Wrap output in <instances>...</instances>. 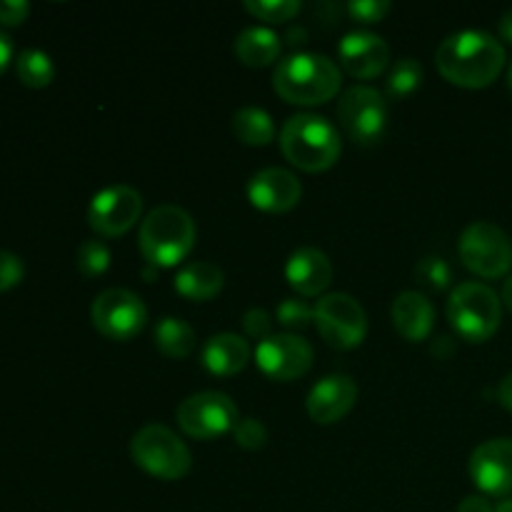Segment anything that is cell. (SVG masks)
<instances>
[{
  "instance_id": "obj_1",
  "label": "cell",
  "mask_w": 512,
  "mask_h": 512,
  "mask_svg": "<svg viewBox=\"0 0 512 512\" xmlns=\"http://www.w3.org/2000/svg\"><path fill=\"white\" fill-rule=\"evenodd\" d=\"M440 75L460 88H488L505 65V48L485 30H460L435 53Z\"/></svg>"
},
{
  "instance_id": "obj_2",
  "label": "cell",
  "mask_w": 512,
  "mask_h": 512,
  "mask_svg": "<svg viewBox=\"0 0 512 512\" xmlns=\"http://www.w3.org/2000/svg\"><path fill=\"white\" fill-rule=\"evenodd\" d=\"M343 75L335 60L318 53H293L280 60L273 73V88L285 103L323 105L338 95Z\"/></svg>"
},
{
  "instance_id": "obj_3",
  "label": "cell",
  "mask_w": 512,
  "mask_h": 512,
  "mask_svg": "<svg viewBox=\"0 0 512 512\" xmlns=\"http://www.w3.org/2000/svg\"><path fill=\"white\" fill-rule=\"evenodd\" d=\"M280 148H283L285 158L305 173L330 170L343 153V143H340L335 125L323 115L313 113L293 115L290 120H285L283 130H280Z\"/></svg>"
},
{
  "instance_id": "obj_4",
  "label": "cell",
  "mask_w": 512,
  "mask_h": 512,
  "mask_svg": "<svg viewBox=\"0 0 512 512\" xmlns=\"http://www.w3.org/2000/svg\"><path fill=\"white\" fill-rule=\"evenodd\" d=\"M195 245V223L178 205H158L140 225L138 248L155 268H175Z\"/></svg>"
},
{
  "instance_id": "obj_5",
  "label": "cell",
  "mask_w": 512,
  "mask_h": 512,
  "mask_svg": "<svg viewBox=\"0 0 512 512\" xmlns=\"http://www.w3.org/2000/svg\"><path fill=\"white\" fill-rule=\"evenodd\" d=\"M448 320L455 333L468 343H485L493 338L503 320V303L493 288L483 283H460L450 293Z\"/></svg>"
},
{
  "instance_id": "obj_6",
  "label": "cell",
  "mask_w": 512,
  "mask_h": 512,
  "mask_svg": "<svg viewBox=\"0 0 512 512\" xmlns=\"http://www.w3.org/2000/svg\"><path fill=\"white\" fill-rule=\"evenodd\" d=\"M130 458L158 480H180L193 468L188 445L165 425H145L130 440Z\"/></svg>"
},
{
  "instance_id": "obj_7",
  "label": "cell",
  "mask_w": 512,
  "mask_h": 512,
  "mask_svg": "<svg viewBox=\"0 0 512 512\" xmlns=\"http://www.w3.org/2000/svg\"><path fill=\"white\" fill-rule=\"evenodd\" d=\"M460 260L480 278H503L512 265V245L503 228L488 220L468 225L458 243Z\"/></svg>"
},
{
  "instance_id": "obj_8",
  "label": "cell",
  "mask_w": 512,
  "mask_h": 512,
  "mask_svg": "<svg viewBox=\"0 0 512 512\" xmlns=\"http://www.w3.org/2000/svg\"><path fill=\"white\" fill-rule=\"evenodd\" d=\"M315 328L320 338L335 350H353L368 335L365 310L353 295L330 293L315 303Z\"/></svg>"
},
{
  "instance_id": "obj_9",
  "label": "cell",
  "mask_w": 512,
  "mask_h": 512,
  "mask_svg": "<svg viewBox=\"0 0 512 512\" xmlns=\"http://www.w3.org/2000/svg\"><path fill=\"white\" fill-rule=\"evenodd\" d=\"M175 418L183 433L195 440H215L235 430V425L240 423L238 405L230 400V395L218 390H205L185 398L178 405Z\"/></svg>"
},
{
  "instance_id": "obj_10",
  "label": "cell",
  "mask_w": 512,
  "mask_h": 512,
  "mask_svg": "<svg viewBox=\"0 0 512 512\" xmlns=\"http://www.w3.org/2000/svg\"><path fill=\"white\" fill-rule=\"evenodd\" d=\"M90 320H93V328L108 340L128 343L135 335L143 333L148 323V308L133 290L110 288L93 300Z\"/></svg>"
},
{
  "instance_id": "obj_11",
  "label": "cell",
  "mask_w": 512,
  "mask_h": 512,
  "mask_svg": "<svg viewBox=\"0 0 512 512\" xmlns=\"http://www.w3.org/2000/svg\"><path fill=\"white\" fill-rule=\"evenodd\" d=\"M338 120L350 140L375 145L388 128V105L383 93L370 85H353L338 103Z\"/></svg>"
},
{
  "instance_id": "obj_12",
  "label": "cell",
  "mask_w": 512,
  "mask_h": 512,
  "mask_svg": "<svg viewBox=\"0 0 512 512\" xmlns=\"http://www.w3.org/2000/svg\"><path fill=\"white\" fill-rule=\"evenodd\" d=\"M143 213V198L130 185H113L105 188L90 200L88 223L103 238H118L125 235Z\"/></svg>"
},
{
  "instance_id": "obj_13",
  "label": "cell",
  "mask_w": 512,
  "mask_h": 512,
  "mask_svg": "<svg viewBox=\"0 0 512 512\" xmlns=\"http://www.w3.org/2000/svg\"><path fill=\"white\" fill-rule=\"evenodd\" d=\"M255 363L270 380H298L313 368V345L293 333L270 335L255 348Z\"/></svg>"
},
{
  "instance_id": "obj_14",
  "label": "cell",
  "mask_w": 512,
  "mask_h": 512,
  "mask_svg": "<svg viewBox=\"0 0 512 512\" xmlns=\"http://www.w3.org/2000/svg\"><path fill=\"white\" fill-rule=\"evenodd\" d=\"M470 478L485 495L512 493V438H493L470 455Z\"/></svg>"
},
{
  "instance_id": "obj_15",
  "label": "cell",
  "mask_w": 512,
  "mask_h": 512,
  "mask_svg": "<svg viewBox=\"0 0 512 512\" xmlns=\"http://www.w3.org/2000/svg\"><path fill=\"white\" fill-rule=\"evenodd\" d=\"M340 65L348 70L353 78L370 80L378 78L390 63V48L380 35L370 30H355L348 33L338 45Z\"/></svg>"
},
{
  "instance_id": "obj_16",
  "label": "cell",
  "mask_w": 512,
  "mask_h": 512,
  "mask_svg": "<svg viewBox=\"0 0 512 512\" xmlns=\"http://www.w3.org/2000/svg\"><path fill=\"white\" fill-rule=\"evenodd\" d=\"M358 400V385L348 375H328L313 385L308 393L305 408L310 420L318 425H335L355 408Z\"/></svg>"
},
{
  "instance_id": "obj_17",
  "label": "cell",
  "mask_w": 512,
  "mask_h": 512,
  "mask_svg": "<svg viewBox=\"0 0 512 512\" xmlns=\"http://www.w3.org/2000/svg\"><path fill=\"white\" fill-rule=\"evenodd\" d=\"M300 195H303V188L298 178L283 168L260 170L248 183L250 205L263 213H288L300 203Z\"/></svg>"
},
{
  "instance_id": "obj_18",
  "label": "cell",
  "mask_w": 512,
  "mask_h": 512,
  "mask_svg": "<svg viewBox=\"0 0 512 512\" xmlns=\"http://www.w3.org/2000/svg\"><path fill=\"white\" fill-rule=\"evenodd\" d=\"M285 278L295 293L315 298V295L325 293L328 285L333 283V263L323 250L300 248L290 255L288 265H285Z\"/></svg>"
},
{
  "instance_id": "obj_19",
  "label": "cell",
  "mask_w": 512,
  "mask_h": 512,
  "mask_svg": "<svg viewBox=\"0 0 512 512\" xmlns=\"http://www.w3.org/2000/svg\"><path fill=\"white\" fill-rule=\"evenodd\" d=\"M393 325L408 343H420L428 340L435 328V310L433 303L418 290H405L393 300Z\"/></svg>"
},
{
  "instance_id": "obj_20",
  "label": "cell",
  "mask_w": 512,
  "mask_h": 512,
  "mask_svg": "<svg viewBox=\"0 0 512 512\" xmlns=\"http://www.w3.org/2000/svg\"><path fill=\"white\" fill-rule=\"evenodd\" d=\"M250 363V345L235 333H220L205 343L203 365L218 378L238 375Z\"/></svg>"
},
{
  "instance_id": "obj_21",
  "label": "cell",
  "mask_w": 512,
  "mask_h": 512,
  "mask_svg": "<svg viewBox=\"0 0 512 512\" xmlns=\"http://www.w3.org/2000/svg\"><path fill=\"white\" fill-rule=\"evenodd\" d=\"M225 283V275L218 265L205 263V260H195L188 263L185 268L178 270V278H175V290L183 295L185 300H193V303H208L215 295H220Z\"/></svg>"
},
{
  "instance_id": "obj_22",
  "label": "cell",
  "mask_w": 512,
  "mask_h": 512,
  "mask_svg": "<svg viewBox=\"0 0 512 512\" xmlns=\"http://www.w3.org/2000/svg\"><path fill=\"white\" fill-rule=\"evenodd\" d=\"M280 38L270 28H245L243 33L235 38V55L248 68H268L280 58Z\"/></svg>"
},
{
  "instance_id": "obj_23",
  "label": "cell",
  "mask_w": 512,
  "mask_h": 512,
  "mask_svg": "<svg viewBox=\"0 0 512 512\" xmlns=\"http://www.w3.org/2000/svg\"><path fill=\"white\" fill-rule=\"evenodd\" d=\"M155 348L170 360H185L195 350V333L185 320L163 318L153 330Z\"/></svg>"
},
{
  "instance_id": "obj_24",
  "label": "cell",
  "mask_w": 512,
  "mask_h": 512,
  "mask_svg": "<svg viewBox=\"0 0 512 512\" xmlns=\"http://www.w3.org/2000/svg\"><path fill=\"white\" fill-rule=\"evenodd\" d=\"M233 133L240 143L253 145V148H265L275 140V123L263 108H240L233 115Z\"/></svg>"
},
{
  "instance_id": "obj_25",
  "label": "cell",
  "mask_w": 512,
  "mask_h": 512,
  "mask_svg": "<svg viewBox=\"0 0 512 512\" xmlns=\"http://www.w3.org/2000/svg\"><path fill=\"white\" fill-rule=\"evenodd\" d=\"M15 73H18V80L25 85V88H48L55 78V65L50 60L48 53L43 50H23L15 60Z\"/></svg>"
},
{
  "instance_id": "obj_26",
  "label": "cell",
  "mask_w": 512,
  "mask_h": 512,
  "mask_svg": "<svg viewBox=\"0 0 512 512\" xmlns=\"http://www.w3.org/2000/svg\"><path fill=\"white\" fill-rule=\"evenodd\" d=\"M423 85V65L415 58H403L393 65L388 80H385V90L393 100H405Z\"/></svg>"
},
{
  "instance_id": "obj_27",
  "label": "cell",
  "mask_w": 512,
  "mask_h": 512,
  "mask_svg": "<svg viewBox=\"0 0 512 512\" xmlns=\"http://www.w3.org/2000/svg\"><path fill=\"white\" fill-rule=\"evenodd\" d=\"M300 8L303 5L298 0H248L245 3V10L265 23H288L300 13Z\"/></svg>"
},
{
  "instance_id": "obj_28",
  "label": "cell",
  "mask_w": 512,
  "mask_h": 512,
  "mask_svg": "<svg viewBox=\"0 0 512 512\" xmlns=\"http://www.w3.org/2000/svg\"><path fill=\"white\" fill-rule=\"evenodd\" d=\"M78 270L85 275V278H98L105 270L110 268V248L103 243V240H85L78 248Z\"/></svg>"
},
{
  "instance_id": "obj_29",
  "label": "cell",
  "mask_w": 512,
  "mask_h": 512,
  "mask_svg": "<svg viewBox=\"0 0 512 512\" xmlns=\"http://www.w3.org/2000/svg\"><path fill=\"white\" fill-rule=\"evenodd\" d=\"M415 280L430 290H448L453 283V270L440 255H428L415 265Z\"/></svg>"
},
{
  "instance_id": "obj_30",
  "label": "cell",
  "mask_w": 512,
  "mask_h": 512,
  "mask_svg": "<svg viewBox=\"0 0 512 512\" xmlns=\"http://www.w3.org/2000/svg\"><path fill=\"white\" fill-rule=\"evenodd\" d=\"M278 323L288 330H305L315 320V308H310L305 300L298 298H285L283 303L278 305Z\"/></svg>"
},
{
  "instance_id": "obj_31",
  "label": "cell",
  "mask_w": 512,
  "mask_h": 512,
  "mask_svg": "<svg viewBox=\"0 0 512 512\" xmlns=\"http://www.w3.org/2000/svg\"><path fill=\"white\" fill-rule=\"evenodd\" d=\"M393 5L388 0H353L348 5V15L360 25H375L385 20Z\"/></svg>"
},
{
  "instance_id": "obj_32",
  "label": "cell",
  "mask_w": 512,
  "mask_h": 512,
  "mask_svg": "<svg viewBox=\"0 0 512 512\" xmlns=\"http://www.w3.org/2000/svg\"><path fill=\"white\" fill-rule=\"evenodd\" d=\"M233 435H235V443L245 450H260L265 443H268V430H265V425L255 418L240 420V423L235 425Z\"/></svg>"
},
{
  "instance_id": "obj_33",
  "label": "cell",
  "mask_w": 512,
  "mask_h": 512,
  "mask_svg": "<svg viewBox=\"0 0 512 512\" xmlns=\"http://www.w3.org/2000/svg\"><path fill=\"white\" fill-rule=\"evenodd\" d=\"M25 265L23 260L15 253H8V250H0V293L5 290H13L15 285L23 280Z\"/></svg>"
},
{
  "instance_id": "obj_34",
  "label": "cell",
  "mask_w": 512,
  "mask_h": 512,
  "mask_svg": "<svg viewBox=\"0 0 512 512\" xmlns=\"http://www.w3.org/2000/svg\"><path fill=\"white\" fill-rule=\"evenodd\" d=\"M243 328H245V333H248V338L263 343V340L270 338L273 320H270V315L265 313L263 308H253L243 315Z\"/></svg>"
},
{
  "instance_id": "obj_35",
  "label": "cell",
  "mask_w": 512,
  "mask_h": 512,
  "mask_svg": "<svg viewBox=\"0 0 512 512\" xmlns=\"http://www.w3.org/2000/svg\"><path fill=\"white\" fill-rule=\"evenodd\" d=\"M30 15V5L25 0H0V25H23Z\"/></svg>"
},
{
  "instance_id": "obj_36",
  "label": "cell",
  "mask_w": 512,
  "mask_h": 512,
  "mask_svg": "<svg viewBox=\"0 0 512 512\" xmlns=\"http://www.w3.org/2000/svg\"><path fill=\"white\" fill-rule=\"evenodd\" d=\"M458 512H495V508L490 505L488 498H483V495H468V498L458 505Z\"/></svg>"
},
{
  "instance_id": "obj_37",
  "label": "cell",
  "mask_w": 512,
  "mask_h": 512,
  "mask_svg": "<svg viewBox=\"0 0 512 512\" xmlns=\"http://www.w3.org/2000/svg\"><path fill=\"white\" fill-rule=\"evenodd\" d=\"M10 60H13V40H10L8 33L0 30V75L8 70Z\"/></svg>"
},
{
  "instance_id": "obj_38",
  "label": "cell",
  "mask_w": 512,
  "mask_h": 512,
  "mask_svg": "<svg viewBox=\"0 0 512 512\" xmlns=\"http://www.w3.org/2000/svg\"><path fill=\"white\" fill-rule=\"evenodd\" d=\"M498 400H500V405H503V408H508L512 413V373L505 375L503 383H500Z\"/></svg>"
},
{
  "instance_id": "obj_39",
  "label": "cell",
  "mask_w": 512,
  "mask_h": 512,
  "mask_svg": "<svg viewBox=\"0 0 512 512\" xmlns=\"http://www.w3.org/2000/svg\"><path fill=\"white\" fill-rule=\"evenodd\" d=\"M433 353L438 355V358H448L450 353H453V343H450V338H438V343L433 345Z\"/></svg>"
},
{
  "instance_id": "obj_40",
  "label": "cell",
  "mask_w": 512,
  "mask_h": 512,
  "mask_svg": "<svg viewBox=\"0 0 512 512\" xmlns=\"http://www.w3.org/2000/svg\"><path fill=\"white\" fill-rule=\"evenodd\" d=\"M500 35H503V40L512 43V8L500 18Z\"/></svg>"
},
{
  "instance_id": "obj_41",
  "label": "cell",
  "mask_w": 512,
  "mask_h": 512,
  "mask_svg": "<svg viewBox=\"0 0 512 512\" xmlns=\"http://www.w3.org/2000/svg\"><path fill=\"white\" fill-rule=\"evenodd\" d=\"M288 45L290 48H295V45H303L305 40H308V33H305V28H290L288 33Z\"/></svg>"
},
{
  "instance_id": "obj_42",
  "label": "cell",
  "mask_w": 512,
  "mask_h": 512,
  "mask_svg": "<svg viewBox=\"0 0 512 512\" xmlns=\"http://www.w3.org/2000/svg\"><path fill=\"white\" fill-rule=\"evenodd\" d=\"M503 303H505V308L512 313V275L505 280V285H503Z\"/></svg>"
},
{
  "instance_id": "obj_43",
  "label": "cell",
  "mask_w": 512,
  "mask_h": 512,
  "mask_svg": "<svg viewBox=\"0 0 512 512\" xmlns=\"http://www.w3.org/2000/svg\"><path fill=\"white\" fill-rule=\"evenodd\" d=\"M495 512H512V498L503 500V503H500L498 508H495Z\"/></svg>"
},
{
  "instance_id": "obj_44",
  "label": "cell",
  "mask_w": 512,
  "mask_h": 512,
  "mask_svg": "<svg viewBox=\"0 0 512 512\" xmlns=\"http://www.w3.org/2000/svg\"><path fill=\"white\" fill-rule=\"evenodd\" d=\"M508 83H510V88H512V63H510V68H508Z\"/></svg>"
}]
</instances>
